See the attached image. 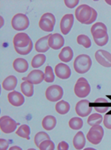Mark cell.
I'll return each mask as SVG.
<instances>
[{
  "label": "cell",
  "mask_w": 111,
  "mask_h": 150,
  "mask_svg": "<svg viewBox=\"0 0 111 150\" xmlns=\"http://www.w3.org/2000/svg\"><path fill=\"white\" fill-rule=\"evenodd\" d=\"M96 11L87 5H81L78 7L75 11L76 19L79 23L85 25H91L97 18Z\"/></svg>",
  "instance_id": "cell-1"
},
{
  "label": "cell",
  "mask_w": 111,
  "mask_h": 150,
  "mask_svg": "<svg viewBox=\"0 0 111 150\" xmlns=\"http://www.w3.org/2000/svg\"><path fill=\"white\" fill-rule=\"evenodd\" d=\"M92 59L88 55L80 54L77 56L73 62L75 71L79 74H85L91 69Z\"/></svg>",
  "instance_id": "cell-2"
},
{
  "label": "cell",
  "mask_w": 111,
  "mask_h": 150,
  "mask_svg": "<svg viewBox=\"0 0 111 150\" xmlns=\"http://www.w3.org/2000/svg\"><path fill=\"white\" fill-rule=\"evenodd\" d=\"M91 90V86L85 78L80 77L79 79H78L74 87L75 94L78 98H86L90 94Z\"/></svg>",
  "instance_id": "cell-3"
},
{
  "label": "cell",
  "mask_w": 111,
  "mask_h": 150,
  "mask_svg": "<svg viewBox=\"0 0 111 150\" xmlns=\"http://www.w3.org/2000/svg\"><path fill=\"white\" fill-rule=\"evenodd\" d=\"M104 137V129L101 126H94L90 129L87 134V139L93 145H98L101 143Z\"/></svg>",
  "instance_id": "cell-4"
},
{
  "label": "cell",
  "mask_w": 111,
  "mask_h": 150,
  "mask_svg": "<svg viewBox=\"0 0 111 150\" xmlns=\"http://www.w3.org/2000/svg\"><path fill=\"white\" fill-rule=\"evenodd\" d=\"M29 25L30 22L28 18L24 13H17L11 20V25L13 28L18 31L25 30L29 27Z\"/></svg>",
  "instance_id": "cell-5"
},
{
  "label": "cell",
  "mask_w": 111,
  "mask_h": 150,
  "mask_svg": "<svg viewBox=\"0 0 111 150\" xmlns=\"http://www.w3.org/2000/svg\"><path fill=\"white\" fill-rule=\"evenodd\" d=\"M64 91L62 87L58 85H53L46 89L45 96L46 98L51 102L60 101L63 97Z\"/></svg>",
  "instance_id": "cell-6"
},
{
  "label": "cell",
  "mask_w": 111,
  "mask_h": 150,
  "mask_svg": "<svg viewBox=\"0 0 111 150\" xmlns=\"http://www.w3.org/2000/svg\"><path fill=\"white\" fill-rule=\"evenodd\" d=\"M19 123L9 116H2L0 118V128L2 132L10 134L16 130Z\"/></svg>",
  "instance_id": "cell-7"
},
{
  "label": "cell",
  "mask_w": 111,
  "mask_h": 150,
  "mask_svg": "<svg viewBox=\"0 0 111 150\" xmlns=\"http://www.w3.org/2000/svg\"><path fill=\"white\" fill-rule=\"evenodd\" d=\"M92 109L93 107L91 106V102L87 100H81L76 105V114L82 117L88 116L92 112Z\"/></svg>",
  "instance_id": "cell-8"
},
{
  "label": "cell",
  "mask_w": 111,
  "mask_h": 150,
  "mask_svg": "<svg viewBox=\"0 0 111 150\" xmlns=\"http://www.w3.org/2000/svg\"><path fill=\"white\" fill-rule=\"evenodd\" d=\"M32 43V40L25 33H19L13 37V46L14 48H24Z\"/></svg>",
  "instance_id": "cell-9"
},
{
  "label": "cell",
  "mask_w": 111,
  "mask_h": 150,
  "mask_svg": "<svg viewBox=\"0 0 111 150\" xmlns=\"http://www.w3.org/2000/svg\"><path fill=\"white\" fill-rule=\"evenodd\" d=\"M91 34L93 40H99L107 36V28L102 23H96L91 28Z\"/></svg>",
  "instance_id": "cell-10"
},
{
  "label": "cell",
  "mask_w": 111,
  "mask_h": 150,
  "mask_svg": "<svg viewBox=\"0 0 111 150\" xmlns=\"http://www.w3.org/2000/svg\"><path fill=\"white\" fill-rule=\"evenodd\" d=\"M97 62L105 68L111 67V54L105 50H98L95 54Z\"/></svg>",
  "instance_id": "cell-11"
},
{
  "label": "cell",
  "mask_w": 111,
  "mask_h": 150,
  "mask_svg": "<svg viewBox=\"0 0 111 150\" xmlns=\"http://www.w3.org/2000/svg\"><path fill=\"white\" fill-rule=\"evenodd\" d=\"M73 23H74V16H73V15L71 14V13L65 14L62 18L60 22V29L62 34H65V35H67L68 34L72 29Z\"/></svg>",
  "instance_id": "cell-12"
},
{
  "label": "cell",
  "mask_w": 111,
  "mask_h": 150,
  "mask_svg": "<svg viewBox=\"0 0 111 150\" xmlns=\"http://www.w3.org/2000/svg\"><path fill=\"white\" fill-rule=\"evenodd\" d=\"M23 81H28L33 85H37L44 80V73L41 70H33L28 74L26 77L22 78Z\"/></svg>",
  "instance_id": "cell-13"
},
{
  "label": "cell",
  "mask_w": 111,
  "mask_h": 150,
  "mask_svg": "<svg viewBox=\"0 0 111 150\" xmlns=\"http://www.w3.org/2000/svg\"><path fill=\"white\" fill-rule=\"evenodd\" d=\"M55 74L62 80L68 79L71 75V70L67 65L65 63H59L55 67Z\"/></svg>",
  "instance_id": "cell-14"
},
{
  "label": "cell",
  "mask_w": 111,
  "mask_h": 150,
  "mask_svg": "<svg viewBox=\"0 0 111 150\" xmlns=\"http://www.w3.org/2000/svg\"><path fill=\"white\" fill-rule=\"evenodd\" d=\"M48 43H49L50 48H51L52 49H60L65 44V39L59 34H51L48 40Z\"/></svg>",
  "instance_id": "cell-15"
},
{
  "label": "cell",
  "mask_w": 111,
  "mask_h": 150,
  "mask_svg": "<svg viewBox=\"0 0 111 150\" xmlns=\"http://www.w3.org/2000/svg\"><path fill=\"white\" fill-rule=\"evenodd\" d=\"M8 99L11 105L16 107L21 106L25 103L24 96L16 91L10 92L8 95Z\"/></svg>",
  "instance_id": "cell-16"
},
{
  "label": "cell",
  "mask_w": 111,
  "mask_h": 150,
  "mask_svg": "<svg viewBox=\"0 0 111 150\" xmlns=\"http://www.w3.org/2000/svg\"><path fill=\"white\" fill-rule=\"evenodd\" d=\"M91 106L93 107L98 113H105L109 109V103L105 98H98L93 103L91 104Z\"/></svg>",
  "instance_id": "cell-17"
},
{
  "label": "cell",
  "mask_w": 111,
  "mask_h": 150,
  "mask_svg": "<svg viewBox=\"0 0 111 150\" xmlns=\"http://www.w3.org/2000/svg\"><path fill=\"white\" fill-rule=\"evenodd\" d=\"M51 35V34H49V35L41 37L39 40H37L35 43V49L37 52L44 53L49 50L50 46L49 43H48V40H49Z\"/></svg>",
  "instance_id": "cell-18"
},
{
  "label": "cell",
  "mask_w": 111,
  "mask_h": 150,
  "mask_svg": "<svg viewBox=\"0 0 111 150\" xmlns=\"http://www.w3.org/2000/svg\"><path fill=\"white\" fill-rule=\"evenodd\" d=\"M28 62L23 58H17L13 61V67L19 73H25L28 69Z\"/></svg>",
  "instance_id": "cell-19"
},
{
  "label": "cell",
  "mask_w": 111,
  "mask_h": 150,
  "mask_svg": "<svg viewBox=\"0 0 111 150\" xmlns=\"http://www.w3.org/2000/svg\"><path fill=\"white\" fill-rule=\"evenodd\" d=\"M73 146L77 150H81L84 149L86 144V139L82 132H79L74 136L73 140Z\"/></svg>",
  "instance_id": "cell-20"
},
{
  "label": "cell",
  "mask_w": 111,
  "mask_h": 150,
  "mask_svg": "<svg viewBox=\"0 0 111 150\" xmlns=\"http://www.w3.org/2000/svg\"><path fill=\"white\" fill-rule=\"evenodd\" d=\"M17 85V79L13 75L8 76L2 82V88L6 91H13Z\"/></svg>",
  "instance_id": "cell-21"
},
{
  "label": "cell",
  "mask_w": 111,
  "mask_h": 150,
  "mask_svg": "<svg viewBox=\"0 0 111 150\" xmlns=\"http://www.w3.org/2000/svg\"><path fill=\"white\" fill-rule=\"evenodd\" d=\"M39 28L43 31L51 32L53 30L55 24L50 19L41 16V19L39 20Z\"/></svg>",
  "instance_id": "cell-22"
},
{
  "label": "cell",
  "mask_w": 111,
  "mask_h": 150,
  "mask_svg": "<svg viewBox=\"0 0 111 150\" xmlns=\"http://www.w3.org/2000/svg\"><path fill=\"white\" fill-rule=\"evenodd\" d=\"M73 57V51L72 48L69 46L65 47L59 53V58L61 61L64 62H69L72 60Z\"/></svg>",
  "instance_id": "cell-23"
},
{
  "label": "cell",
  "mask_w": 111,
  "mask_h": 150,
  "mask_svg": "<svg viewBox=\"0 0 111 150\" xmlns=\"http://www.w3.org/2000/svg\"><path fill=\"white\" fill-rule=\"evenodd\" d=\"M41 125L44 129L51 131V130L53 129L56 125V119L54 116L48 115L44 117L42 122H41Z\"/></svg>",
  "instance_id": "cell-24"
},
{
  "label": "cell",
  "mask_w": 111,
  "mask_h": 150,
  "mask_svg": "<svg viewBox=\"0 0 111 150\" xmlns=\"http://www.w3.org/2000/svg\"><path fill=\"white\" fill-rule=\"evenodd\" d=\"M33 85L28 81H24L21 84V91L25 96L30 98L33 95Z\"/></svg>",
  "instance_id": "cell-25"
},
{
  "label": "cell",
  "mask_w": 111,
  "mask_h": 150,
  "mask_svg": "<svg viewBox=\"0 0 111 150\" xmlns=\"http://www.w3.org/2000/svg\"><path fill=\"white\" fill-rule=\"evenodd\" d=\"M70 105L65 100H60L56 105V111L60 115H66L70 111Z\"/></svg>",
  "instance_id": "cell-26"
},
{
  "label": "cell",
  "mask_w": 111,
  "mask_h": 150,
  "mask_svg": "<svg viewBox=\"0 0 111 150\" xmlns=\"http://www.w3.org/2000/svg\"><path fill=\"white\" fill-rule=\"evenodd\" d=\"M16 134L22 138H25L27 140H30V129L27 125L23 124L19 126V129L16 130Z\"/></svg>",
  "instance_id": "cell-27"
},
{
  "label": "cell",
  "mask_w": 111,
  "mask_h": 150,
  "mask_svg": "<svg viewBox=\"0 0 111 150\" xmlns=\"http://www.w3.org/2000/svg\"><path fill=\"white\" fill-rule=\"evenodd\" d=\"M46 61V57L42 54H39L34 56L31 61V66L34 69H37L42 66L43 64Z\"/></svg>",
  "instance_id": "cell-28"
},
{
  "label": "cell",
  "mask_w": 111,
  "mask_h": 150,
  "mask_svg": "<svg viewBox=\"0 0 111 150\" xmlns=\"http://www.w3.org/2000/svg\"><path fill=\"white\" fill-rule=\"evenodd\" d=\"M102 120H103V117H102V115L95 113L89 116L88 119H87V123L91 126H98L102 123Z\"/></svg>",
  "instance_id": "cell-29"
},
{
  "label": "cell",
  "mask_w": 111,
  "mask_h": 150,
  "mask_svg": "<svg viewBox=\"0 0 111 150\" xmlns=\"http://www.w3.org/2000/svg\"><path fill=\"white\" fill-rule=\"evenodd\" d=\"M83 124H84L83 120L81 118H79V117H73L69 121V126L73 130L80 129L82 128Z\"/></svg>",
  "instance_id": "cell-30"
},
{
  "label": "cell",
  "mask_w": 111,
  "mask_h": 150,
  "mask_svg": "<svg viewBox=\"0 0 111 150\" xmlns=\"http://www.w3.org/2000/svg\"><path fill=\"white\" fill-rule=\"evenodd\" d=\"M46 140H51V139H50V136L44 132H39L34 137V143L37 147L39 146L41 142L46 141Z\"/></svg>",
  "instance_id": "cell-31"
},
{
  "label": "cell",
  "mask_w": 111,
  "mask_h": 150,
  "mask_svg": "<svg viewBox=\"0 0 111 150\" xmlns=\"http://www.w3.org/2000/svg\"><path fill=\"white\" fill-rule=\"evenodd\" d=\"M77 43L84 46L85 48H89L91 46V41L87 36L81 34L77 37Z\"/></svg>",
  "instance_id": "cell-32"
},
{
  "label": "cell",
  "mask_w": 111,
  "mask_h": 150,
  "mask_svg": "<svg viewBox=\"0 0 111 150\" xmlns=\"http://www.w3.org/2000/svg\"><path fill=\"white\" fill-rule=\"evenodd\" d=\"M55 80V75L52 67L50 66H46L45 71H44V81L47 83H53Z\"/></svg>",
  "instance_id": "cell-33"
},
{
  "label": "cell",
  "mask_w": 111,
  "mask_h": 150,
  "mask_svg": "<svg viewBox=\"0 0 111 150\" xmlns=\"http://www.w3.org/2000/svg\"><path fill=\"white\" fill-rule=\"evenodd\" d=\"M40 150H54L55 149V144L51 140H46L41 143L39 146Z\"/></svg>",
  "instance_id": "cell-34"
},
{
  "label": "cell",
  "mask_w": 111,
  "mask_h": 150,
  "mask_svg": "<svg viewBox=\"0 0 111 150\" xmlns=\"http://www.w3.org/2000/svg\"><path fill=\"white\" fill-rule=\"evenodd\" d=\"M15 51L20 55H27L28 54H30V51L33 49V42L30 43V45L27 47L24 48H14Z\"/></svg>",
  "instance_id": "cell-35"
},
{
  "label": "cell",
  "mask_w": 111,
  "mask_h": 150,
  "mask_svg": "<svg viewBox=\"0 0 111 150\" xmlns=\"http://www.w3.org/2000/svg\"><path fill=\"white\" fill-rule=\"evenodd\" d=\"M104 125L108 129H111V114H107L104 117Z\"/></svg>",
  "instance_id": "cell-36"
},
{
  "label": "cell",
  "mask_w": 111,
  "mask_h": 150,
  "mask_svg": "<svg viewBox=\"0 0 111 150\" xmlns=\"http://www.w3.org/2000/svg\"><path fill=\"white\" fill-rule=\"evenodd\" d=\"M108 40H109V37L107 35L105 37H104V38L99 39V40H94V42L98 46H104V45H105L107 43Z\"/></svg>",
  "instance_id": "cell-37"
},
{
  "label": "cell",
  "mask_w": 111,
  "mask_h": 150,
  "mask_svg": "<svg viewBox=\"0 0 111 150\" xmlns=\"http://www.w3.org/2000/svg\"><path fill=\"white\" fill-rule=\"evenodd\" d=\"M65 5L69 8H73L79 4V0H65Z\"/></svg>",
  "instance_id": "cell-38"
},
{
  "label": "cell",
  "mask_w": 111,
  "mask_h": 150,
  "mask_svg": "<svg viewBox=\"0 0 111 150\" xmlns=\"http://www.w3.org/2000/svg\"><path fill=\"white\" fill-rule=\"evenodd\" d=\"M9 146V142L5 139H0V150H7Z\"/></svg>",
  "instance_id": "cell-39"
},
{
  "label": "cell",
  "mask_w": 111,
  "mask_h": 150,
  "mask_svg": "<svg viewBox=\"0 0 111 150\" xmlns=\"http://www.w3.org/2000/svg\"><path fill=\"white\" fill-rule=\"evenodd\" d=\"M58 150H68L69 149V145L65 141H61L57 146Z\"/></svg>",
  "instance_id": "cell-40"
},
{
  "label": "cell",
  "mask_w": 111,
  "mask_h": 150,
  "mask_svg": "<svg viewBox=\"0 0 111 150\" xmlns=\"http://www.w3.org/2000/svg\"><path fill=\"white\" fill-rule=\"evenodd\" d=\"M42 16H44V17H47V18H48V19H50L51 21H53V23L54 24H56V18L53 13H44V14H43Z\"/></svg>",
  "instance_id": "cell-41"
},
{
  "label": "cell",
  "mask_w": 111,
  "mask_h": 150,
  "mask_svg": "<svg viewBox=\"0 0 111 150\" xmlns=\"http://www.w3.org/2000/svg\"><path fill=\"white\" fill-rule=\"evenodd\" d=\"M8 150H22V149L21 147L18 146H11Z\"/></svg>",
  "instance_id": "cell-42"
},
{
  "label": "cell",
  "mask_w": 111,
  "mask_h": 150,
  "mask_svg": "<svg viewBox=\"0 0 111 150\" xmlns=\"http://www.w3.org/2000/svg\"><path fill=\"white\" fill-rule=\"evenodd\" d=\"M0 19H1V20H0V23H1V25H0V27L2 28V26H3V25H4L3 17H2V16H0Z\"/></svg>",
  "instance_id": "cell-43"
},
{
  "label": "cell",
  "mask_w": 111,
  "mask_h": 150,
  "mask_svg": "<svg viewBox=\"0 0 111 150\" xmlns=\"http://www.w3.org/2000/svg\"><path fill=\"white\" fill-rule=\"evenodd\" d=\"M105 2H106L107 4H108V5H111V0H106Z\"/></svg>",
  "instance_id": "cell-44"
},
{
  "label": "cell",
  "mask_w": 111,
  "mask_h": 150,
  "mask_svg": "<svg viewBox=\"0 0 111 150\" xmlns=\"http://www.w3.org/2000/svg\"><path fill=\"white\" fill-rule=\"evenodd\" d=\"M84 150H96V149H93V148H86V149H84Z\"/></svg>",
  "instance_id": "cell-45"
},
{
  "label": "cell",
  "mask_w": 111,
  "mask_h": 150,
  "mask_svg": "<svg viewBox=\"0 0 111 150\" xmlns=\"http://www.w3.org/2000/svg\"><path fill=\"white\" fill-rule=\"evenodd\" d=\"M27 150H37V149H33V148H31V149H28Z\"/></svg>",
  "instance_id": "cell-46"
}]
</instances>
